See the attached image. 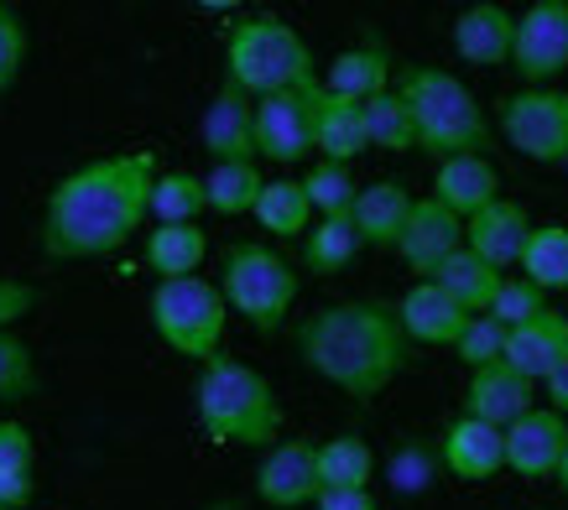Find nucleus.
<instances>
[{"label": "nucleus", "instance_id": "1", "mask_svg": "<svg viewBox=\"0 0 568 510\" xmlns=\"http://www.w3.org/2000/svg\"><path fill=\"white\" fill-rule=\"evenodd\" d=\"M156 152H115L84 162L48 193L42 214V251L52 261H94L115 255L152 214Z\"/></svg>", "mask_w": 568, "mask_h": 510}, {"label": "nucleus", "instance_id": "2", "mask_svg": "<svg viewBox=\"0 0 568 510\" xmlns=\"http://www.w3.org/2000/svg\"><path fill=\"white\" fill-rule=\"evenodd\" d=\"M297 355L318 380L349 401H376L396 375L413 365V339L402 334L396 307L371 303V297H349V303H328L313 318L297 324Z\"/></svg>", "mask_w": 568, "mask_h": 510}, {"label": "nucleus", "instance_id": "3", "mask_svg": "<svg viewBox=\"0 0 568 510\" xmlns=\"http://www.w3.org/2000/svg\"><path fill=\"white\" fill-rule=\"evenodd\" d=\"M396 94L407 100V110L417 120V152L448 162V156H485L496 146L490 115L469 94L465 79H454L448 69L407 63V69L396 73Z\"/></svg>", "mask_w": 568, "mask_h": 510}, {"label": "nucleus", "instance_id": "4", "mask_svg": "<svg viewBox=\"0 0 568 510\" xmlns=\"http://www.w3.org/2000/svg\"><path fill=\"white\" fill-rule=\"evenodd\" d=\"M199 422L214 442H230V448H276L282 442V401H276L272 380L241 359H209L199 365Z\"/></svg>", "mask_w": 568, "mask_h": 510}, {"label": "nucleus", "instance_id": "5", "mask_svg": "<svg viewBox=\"0 0 568 510\" xmlns=\"http://www.w3.org/2000/svg\"><path fill=\"white\" fill-rule=\"evenodd\" d=\"M224 79L241 84L251 100H266V94H287V89H313L324 73L293 21L272 17V11H251V17H235L224 32Z\"/></svg>", "mask_w": 568, "mask_h": 510}, {"label": "nucleus", "instance_id": "6", "mask_svg": "<svg viewBox=\"0 0 568 510\" xmlns=\"http://www.w3.org/2000/svg\"><path fill=\"white\" fill-rule=\"evenodd\" d=\"M220 292L230 313H241L256 334H276V328L293 318L297 303V272L287 266V255L256 239H241L224 251V272H220Z\"/></svg>", "mask_w": 568, "mask_h": 510}, {"label": "nucleus", "instance_id": "7", "mask_svg": "<svg viewBox=\"0 0 568 510\" xmlns=\"http://www.w3.org/2000/svg\"><path fill=\"white\" fill-rule=\"evenodd\" d=\"M152 328L156 339L168 344L173 355L183 359H209L224 355V324H230V303H224V292L204 276H178V282H156L152 287Z\"/></svg>", "mask_w": 568, "mask_h": 510}, {"label": "nucleus", "instance_id": "8", "mask_svg": "<svg viewBox=\"0 0 568 510\" xmlns=\"http://www.w3.org/2000/svg\"><path fill=\"white\" fill-rule=\"evenodd\" d=\"M496 136L527 162H568V89H517L496 104Z\"/></svg>", "mask_w": 568, "mask_h": 510}, {"label": "nucleus", "instance_id": "9", "mask_svg": "<svg viewBox=\"0 0 568 510\" xmlns=\"http://www.w3.org/2000/svg\"><path fill=\"white\" fill-rule=\"evenodd\" d=\"M511 73L521 89H558L568 73V0H532L517 17Z\"/></svg>", "mask_w": 568, "mask_h": 510}, {"label": "nucleus", "instance_id": "10", "mask_svg": "<svg viewBox=\"0 0 568 510\" xmlns=\"http://www.w3.org/2000/svg\"><path fill=\"white\" fill-rule=\"evenodd\" d=\"M313 89H287V94H266L256 100V156L276 167H297L313 156Z\"/></svg>", "mask_w": 568, "mask_h": 510}, {"label": "nucleus", "instance_id": "11", "mask_svg": "<svg viewBox=\"0 0 568 510\" xmlns=\"http://www.w3.org/2000/svg\"><path fill=\"white\" fill-rule=\"evenodd\" d=\"M324 479H318V442L313 438H282L266 448L256 463V500L272 510L318 506Z\"/></svg>", "mask_w": 568, "mask_h": 510}, {"label": "nucleus", "instance_id": "12", "mask_svg": "<svg viewBox=\"0 0 568 510\" xmlns=\"http://www.w3.org/2000/svg\"><path fill=\"white\" fill-rule=\"evenodd\" d=\"M199 141H204L209 162H261L256 156V100L241 84L224 79L214 89V100L204 104Z\"/></svg>", "mask_w": 568, "mask_h": 510}, {"label": "nucleus", "instance_id": "13", "mask_svg": "<svg viewBox=\"0 0 568 510\" xmlns=\"http://www.w3.org/2000/svg\"><path fill=\"white\" fill-rule=\"evenodd\" d=\"M459 251H465V220H459L448 204H438L433 193L428 198H417L413 220H407V235H402V245H396V255L407 261V272L423 276V282H433L438 266Z\"/></svg>", "mask_w": 568, "mask_h": 510}, {"label": "nucleus", "instance_id": "14", "mask_svg": "<svg viewBox=\"0 0 568 510\" xmlns=\"http://www.w3.org/2000/svg\"><path fill=\"white\" fill-rule=\"evenodd\" d=\"M527 411H537V380H527L521 370H511L506 359L500 365H485V370H469L465 380V417L475 422H490V427H506L521 422Z\"/></svg>", "mask_w": 568, "mask_h": 510}, {"label": "nucleus", "instance_id": "15", "mask_svg": "<svg viewBox=\"0 0 568 510\" xmlns=\"http://www.w3.org/2000/svg\"><path fill=\"white\" fill-rule=\"evenodd\" d=\"M568 453V417L552 407L527 411L521 422L506 427V469L521 479H552Z\"/></svg>", "mask_w": 568, "mask_h": 510}, {"label": "nucleus", "instance_id": "16", "mask_svg": "<svg viewBox=\"0 0 568 510\" xmlns=\"http://www.w3.org/2000/svg\"><path fill=\"white\" fill-rule=\"evenodd\" d=\"M517 48V17L500 0H475L454 17V52L475 69H511Z\"/></svg>", "mask_w": 568, "mask_h": 510}, {"label": "nucleus", "instance_id": "17", "mask_svg": "<svg viewBox=\"0 0 568 510\" xmlns=\"http://www.w3.org/2000/svg\"><path fill=\"white\" fill-rule=\"evenodd\" d=\"M438 463H444V475L469 479V484L475 479H496L506 469V432L459 411L444 427V438H438Z\"/></svg>", "mask_w": 568, "mask_h": 510}, {"label": "nucleus", "instance_id": "18", "mask_svg": "<svg viewBox=\"0 0 568 510\" xmlns=\"http://www.w3.org/2000/svg\"><path fill=\"white\" fill-rule=\"evenodd\" d=\"M532 214L517 204V198H496L490 208H480L475 220H465V245L480 261H490L496 272L506 266H521V251H527V239H532Z\"/></svg>", "mask_w": 568, "mask_h": 510}, {"label": "nucleus", "instance_id": "19", "mask_svg": "<svg viewBox=\"0 0 568 510\" xmlns=\"http://www.w3.org/2000/svg\"><path fill=\"white\" fill-rule=\"evenodd\" d=\"M313 152L318 162H339V167H355V156L371 152V131H365V104L339 100L318 84V100H313Z\"/></svg>", "mask_w": 568, "mask_h": 510}, {"label": "nucleus", "instance_id": "20", "mask_svg": "<svg viewBox=\"0 0 568 510\" xmlns=\"http://www.w3.org/2000/svg\"><path fill=\"white\" fill-rule=\"evenodd\" d=\"M506 365L521 370L527 380H552L568 365V313H542L532 324H521L506 334Z\"/></svg>", "mask_w": 568, "mask_h": 510}, {"label": "nucleus", "instance_id": "21", "mask_svg": "<svg viewBox=\"0 0 568 510\" xmlns=\"http://www.w3.org/2000/svg\"><path fill=\"white\" fill-rule=\"evenodd\" d=\"M396 318H402V334L413 344H459V334H465L469 313L454 297H448L438 282H417V287H407V297L396 303Z\"/></svg>", "mask_w": 568, "mask_h": 510}, {"label": "nucleus", "instance_id": "22", "mask_svg": "<svg viewBox=\"0 0 568 510\" xmlns=\"http://www.w3.org/2000/svg\"><path fill=\"white\" fill-rule=\"evenodd\" d=\"M417 198L407 193V183H396V177H381V183L361 187V198H355V230L371 251H396L402 235H407V220H413Z\"/></svg>", "mask_w": 568, "mask_h": 510}, {"label": "nucleus", "instance_id": "23", "mask_svg": "<svg viewBox=\"0 0 568 510\" xmlns=\"http://www.w3.org/2000/svg\"><path fill=\"white\" fill-rule=\"evenodd\" d=\"M433 198L448 204L459 220H475L480 208H490L500 198V172L490 156H448L433 172Z\"/></svg>", "mask_w": 568, "mask_h": 510}, {"label": "nucleus", "instance_id": "24", "mask_svg": "<svg viewBox=\"0 0 568 510\" xmlns=\"http://www.w3.org/2000/svg\"><path fill=\"white\" fill-rule=\"evenodd\" d=\"M318 84L328 89V94H339V100H376V94H386L392 84V52H386V42H376V37H365V42H355V48H345L334 63L324 69V79Z\"/></svg>", "mask_w": 568, "mask_h": 510}, {"label": "nucleus", "instance_id": "25", "mask_svg": "<svg viewBox=\"0 0 568 510\" xmlns=\"http://www.w3.org/2000/svg\"><path fill=\"white\" fill-rule=\"evenodd\" d=\"M433 282H438L454 303L465 307L469 318H480V313H490V303H496V292H500V282H506V272H496L490 261H480V255L465 245L459 255H448L444 266H438V276H433Z\"/></svg>", "mask_w": 568, "mask_h": 510}, {"label": "nucleus", "instance_id": "26", "mask_svg": "<svg viewBox=\"0 0 568 510\" xmlns=\"http://www.w3.org/2000/svg\"><path fill=\"white\" fill-rule=\"evenodd\" d=\"M141 255H146V266L162 282L199 276V266H204V255H209V235L199 224H156L152 235H146V245H141Z\"/></svg>", "mask_w": 568, "mask_h": 510}, {"label": "nucleus", "instance_id": "27", "mask_svg": "<svg viewBox=\"0 0 568 510\" xmlns=\"http://www.w3.org/2000/svg\"><path fill=\"white\" fill-rule=\"evenodd\" d=\"M318 479H324V490H371V479H376V448L361 432L324 438L318 442Z\"/></svg>", "mask_w": 568, "mask_h": 510}, {"label": "nucleus", "instance_id": "28", "mask_svg": "<svg viewBox=\"0 0 568 510\" xmlns=\"http://www.w3.org/2000/svg\"><path fill=\"white\" fill-rule=\"evenodd\" d=\"M365 251L361 230H355V214H334V220H318L303 235V266L313 276H339Z\"/></svg>", "mask_w": 568, "mask_h": 510}, {"label": "nucleus", "instance_id": "29", "mask_svg": "<svg viewBox=\"0 0 568 510\" xmlns=\"http://www.w3.org/2000/svg\"><path fill=\"white\" fill-rule=\"evenodd\" d=\"M256 224L266 230V235H276V239L308 235L313 230L308 187L297 183V177H276V183H266V193H261V204H256Z\"/></svg>", "mask_w": 568, "mask_h": 510}, {"label": "nucleus", "instance_id": "30", "mask_svg": "<svg viewBox=\"0 0 568 510\" xmlns=\"http://www.w3.org/2000/svg\"><path fill=\"white\" fill-rule=\"evenodd\" d=\"M204 187H209V208L224 214V220H235V214H256L266 177H261L256 162H214Z\"/></svg>", "mask_w": 568, "mask_h": 510}, {"label": "nucleus", "instance_id": "31", "mask_svg": "<svg viewBox=\"0 0 568 510\" xmlns=\"http://www.w3.org/2000/svg\"><path fill=\"white\" fill-rule=\"evenodd\" d=\"M521 276L542 292H568V224H537L521 251Z\"/></svg>", "mask_w": 568, "mask_h": 510}, {"label": "nucleus", "instance_id": "32", "mask_svg": "<svg viewBox=\"0 0 568 510\" xmlns=\"http://www.w3.org/2000/svg\"><path fill=\"white\" fill-rule=\"evenodd\" d=\"M365 131H371V146H376V152H417V120L396 89L365 100Z\"/></svg>", "mask_w": 568, "mask_h": 510}, {"label": "nucleus", "instance_id": "33", "mask_svg": "<svg viewBox=\"0 0 568 510\" xmlns=\"http://www.w3.org/2000/svg\"><path fill=\"white\" fill-rule=\"evenodd\" d=\"M209 208V187L199 172H162L152 187V214L156 224H199Z\"/></svg>", "mask_w": 568, "mask_h": 510}, {"label": "nucleus", "instance_id": "34", "mask_svg": "<svg viewBox=\"0 0 568 510\" xmlns=\"http://www.w3.org/2000/svg\"><path fill=\"white\" fill-rule=\"evenodd\" d=\"M303 187H308V204L318 220H334V214H349L355 198H361V183H355V172L339 167V162H313L303 172Z\"/></svg>", "mask_w": 568, "mask_h": 510}, {"label": "nucleus", "instance_id": "35", "mask_svg": "<svg viewBox=\"0 0 568 510\" xmlns=\"http://www.w3.org/2000/svg\"><path fill=\"white\" fill-rule=\"evenodd\" d=\"M542 313H548V292L532 287L527 276H506L496 292V303H490V318L506 324V334L521 324H532V318H542Z\"/></svg>", "mask_w": 568, "mask_h": 510}, {"label": "nucleus", "instance_id": "36", "mask_svg": "<svg viewBox=\"0 0 568 510\" xmlns=\"http://www.w3.org/2000/svg\"><path fill=\"white\" fill-rule=\"evenodd\" d=\"M454 355L465 359V370H485V365H500L506 359V324H496L490 313L480 318H469L459 344H454Z\"/></svg>", "mask_w": 568, "mask_h": 510}, {"label": "nucleus", "instance_id": "37", "mask_svg": "<svg viewBox=\"0 0 568 510\" xmlns=\"http://www.w3.org/2000/svg\"><path fill=\"white\" fill-rule=\"evenodd\" d=\"M37 391V359L17 334H0V401H21Z\"/></svg>", "mask_w": 568, "mask_h": 510}, {"label": "nucleus", "instance_id": "38", "mask_svg": "<svg viewBox=\"0 0 568 510\" xmlns=\"http://www.w3.org/2000/svg\"><path fill=\"white\" fill-rule=\"evenodd\" d=\"M27 69V21H21L17 6L0 0V94H11Z\"/></svg>", "mask_w": 568, "mask_h": 510}, {"label": "nucleus", "instance_id": "39", "mask_svg": "<svg viewBox=\"0 0 568 510\" xmlns=\"http://www.w3.org/2000/svg\"><path fill=\"white\" fill-rule=\"evenodd\" d=\"M37 459V442L21 422H0V479H27Z\"/></svg>", "mask_w": 568, "mask_h": 510}, {"label": "nucleus", "instance_id": "40", "mask_svg": "<svg viewBox=\"0 0 568 510\" xmlns=\"http://www.w3.org/2000/svg\"><path fill=\"white\" fill-rule=\"evenodd\" d=\"M37 292L27 282H11V276H0V334H11V324H21L27 313H32Z\"/></svg>", "mask_w": 568, "mask_h": 510}, {"label": "nucleus", "instance_id": "41", "mask_svg": "<svg viewBox=\"0 0 568 510\" xmlns=\"http://www.w3.org/2000/svg\"><path fill=\"white\" fill-rule=\"evenodd\" d=\"M318 510H381L371 490H324L318 494Z\"/></svg>", "mask_w": 568, "mask_h": 510}, {"label": "nucleus", "instance_id": "42", "mask_svg": "<svg viewBox=\"0 0 568 510\" xmlns=\"http://www.w3.org/2000/svg\"><path fill=\"white\" fill-rule=\"evenodd\" d=\"M542 391H548V407L558 411V417H568V365L552 380H542Z\"/></svg>", "mask_w": 568, "mask_h": 510}, {"label": "nucleus", "instance_id": "43", "mask_svg": "<svg viewBox=\"0 0 568 510\" xmlns=\"http://www.w3.org/2000/svg\"><path fill=\"white\" fill-rule=\"evenodd\" d=\"M552 479H558V490L568 494V453H564V463H558V475H552Z\"/></svg>", "mask_w": 568, "mask_h": 510}, {"label": "nucleus", "instance_id": "44", "mask_svg": "<svg viewBox=\"0 0 568 510\" xmlns=\"http://www.w3.org/2000/svg\"><path fill=\"white\" fill-rule=\"evenodd\" d=\"M537 510H542V506H537Z\"/></svg>", "mask_w": 568, "mask_h": 510}]
</instances>
